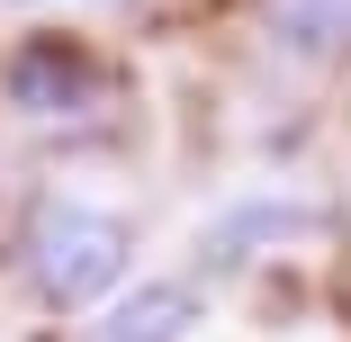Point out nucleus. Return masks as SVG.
I'll return each mask as SVG.
<instances>
[{"mask_svg":"<svg viewBox=\"0 0 351 342\" xmlns=\"http://www.w3.org/2000/svg\"><path fill=\"white\" fill-rule=\"evenodd\" d=\"M0 10L27 27H117V19H145V0H0Z\"/></svg>","mask_w":351,"mask_h":342,"instance_id":"6","label":"nucleus"},{"mask_svg":"<svg viewBox=\"0 0 351 342\" xmlns=\"http://www.w3.org/2000/svg\"><path fill=\"white\" fill-rule=\"evenodd\" d=\"M315 225H324V208H306V198H289V189H252V198H226V208L198 225V270L234 280V270H252L261 252H279V243H306Z\"/></svg>","mask_w":351,"mask_h":342,"instance_id":"3","label":"nucleus"},{"mask_svg":"<svg viewBox=\"0 0 351 342\" xmlns=\"http://www.w3.org/2000/svg\"><path fill=\"white\" fill-rule=\"evenodd\" d=\"M252 36L270 63H289L306 82L351 73V0H252Z\"/></svg>","mask_w":351,"mask_h":342,"instance_id":"4","label":"nucleus"},{"mask_svg":"<svg viewBox=\"0 0 351 342\" xmlns=\"http://www.w3.org/2000/svg\"><path fill=\"white\" fill-rule=\"evenodd\" d=\"M117 99H126V73L90 27H19V45L0 54V108L27 135H82Z\"/></svg>","mask_w":351,"mask_h":342,"instance_id":"2","label":"nucleus"},{"mask_svg":"<svg viewBox=\"0 0 351 342\" xmlns=\"http://www.w3.org/2000/svg\"><path fill=\"white\" fill-rule=\"evenodd\" d=\"M207 324V297H198V280H145V270H135V280L99 306V315H82V333L73 342H189Z\"/></svg>","mask_w":351,"mask_h":342,"instance_id":"5","label":"nucleus"},{"mask_svg":"<svg viewBox=\"0 0 351 342\" xmlns=\"http://www.w3.org/2000/svg\"><path fill=\"white\" fill-rule=\"evenodd\" d=\"M135 280V217L90 189H36L10 225V289L36 315H99Z\"/></svg>","mask_w":351,"mask_h":342,"instance_id":"1","label":"nucleus"}]
</instances>
